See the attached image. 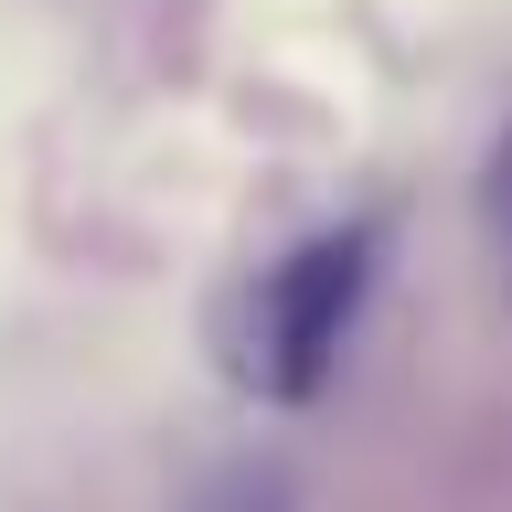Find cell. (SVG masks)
Returning <instances> with one entry per match:
<instances>
[{"mask_svg":"<svg viewBox=\"0 0 512 512\" xmlns=\"http://www.w3.org/2000/svg\"><path fill=\"white\" fill-rule=\"evenodd\" d=\"M374 267H384V235H374V224L310 235L278 278L256 288V363H246V374L267 384V395H288V406H310L320 384H331V363H342L363 299H374Z\"/></svg>","mask_w":512,"mask_h":512,"instance_id":"cell-1","label":"cell"},{"mask_svg":"<svg viewBox=\"0 0 512 512\" xmlns=\"http://www.w3.org/2000/svg\"><path fill=\"white\" fill-rule=\"evenodd\" d=\"M480 235H491V267L512 278V118L491 139V160H480Z\"/></svg>","mask_w":512,"mask_h":512,"instance_id":"cell-2","label":"cell"}]
</instances>
